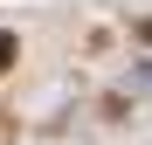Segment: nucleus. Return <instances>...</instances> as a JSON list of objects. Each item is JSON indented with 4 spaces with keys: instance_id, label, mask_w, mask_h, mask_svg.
I'll return each instance as SVG.
<instances>
[{
    "instance_id": "1",
    "label": "nucleus",
    "mask_w": 152,
    "mask_h": 145,
    "mask_svg": "<svg viewBox=\"0 0 152 145\" xmlns=\"http://www.w3.org/2000/svg\"><path fill=\"white\" fill-rule=\"evenodd\" d=\"M7 55H14V35H0V69H7Z\"/></svg>"
}]
</instances>
